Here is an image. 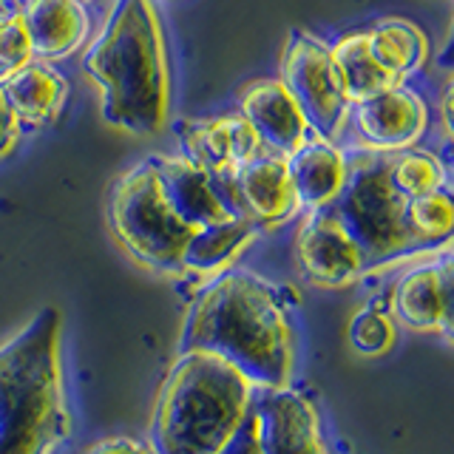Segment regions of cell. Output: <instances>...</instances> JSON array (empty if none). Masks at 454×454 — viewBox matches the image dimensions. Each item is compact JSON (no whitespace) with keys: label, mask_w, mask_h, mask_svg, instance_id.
Returning <instances> with one entry per match:
<instances>
[{"label":"cell","mask_w":454,"mask_h":454,"mask_svg":"<svg viewBox=\"0 0 454 454\" xmlns=\"http://www.w3.org/2000/svg\"><path fill=\"white\" fill-rule=\"evenodd\" d=\"M179 352L216 355L255 389L290 387L293 324L278 287L250 270L210 276L188 309Z\"/></svg>","instance_id":"obj_1"},{"label":"cell","mask_w":454,"mask_h":454,"mask_svg":"<svg viewBox=\"0 0 454 454\" xmlns=\"http://www.w3.org/2000/svg\"><path fill=\"white\" fill-rule=\"evenodd\" d=\"M99 117L131 137L160 134L170 114V66L156 0H117L82 54Z\"/></svg>","instance_id":"obj_2"},{"label":"cell","mask_w":454,"mask_h":454,"mask_svg":"<svg viewBox=\"0 0 454 454\" xmlns=\"http://www.w3.org/2000/svg\"><path fill=\"white\" fill-rule=\"evenodd\" d=\"M68 429L60 312L46 307L0 347V454H54Z\"/></svg>","instance_id":"obj_3"},{"label":"cell","mask_w":454,"mask_h":454,"mask_svg":"<svg viewBox=\"0 0 454 454\" xmlns=\"http://www.w3.org/2000/svg\"><path fill=\"white\" fill-rule=\"evenodd\" d=\"M255 387L210 352H179L153 411V454H222L253 409Z\"/></svg>","instance_id":"obj_4"},{"label":"cell","mask_w":454,"mask_h":454,"mask_svg":"<svg viewBox=\"0 0 454 454\" xmlns=\"http://www.w3.org/2000/svg\"><path fill=\"white\" fill-rule=\"evenodd\" d=\"M108 227L137 264L156 273H182V250L193 231L165 199L151 156L111 184Z\"/></svg>","instance_id":"obj_5"},{"label":"cell","mask_w":454,"mask_h":454,"mask_svg":"<svg viewBox=\"0 0 454 454\" xmlns=\"http://www.w3.org/2000/svg\"><path fill=\"white\" fill-rule=\"evenodd\" d=\"M409 199L389 179V153L355 151L347 156V182L335 199V216L358 241L366 267L418 250L406 222Z\"/></svg>","instance_id":"obj_6"},{"label":"cell","mask_w":454,"mask_h":454,"mask_svg":"<svg viewBox=\"0 0 454 454\" xmlns=\"http://www.w3.org/2000/svg\"><path fill=\"white\" fill-rule=\"evenodd\" d=\"M278 80L295 97L309 131L338 142L349 122L352 106L330 43L304 28H293L281 49Z\"/></svg>","instance_id":"obj_7"},{"label":"cell","mask_w":454,"mask_h":454,"mask_svg":"<svg viewBox=\"0 0 454 454\" xmlns=\"http://www.w3.org/2000/svg\"><path fill=\"white\" fill-rule=\"evenodd\" d=\"M295 262L318 287H347L369 270L364 250L333 207L304 213L295 231Z\"/></svg>","instance_id":"obj_8"},{"label":"cell","mask_w":454,"mask_h":454,"mask_svg":"<svg viewBox=\"0 0 454 454\" xmlns=\"http://www.w3.org/2000/svg\"><path fill=\"white\" fill-rule=\"evenodd\" d=\"M364 151L372 153H401L415 148L429 131V106L411 85L401 82L389 91L355 103L349 108Z\"/></svg>","instance_id":"obj_9"},{"label":"cell","mask_w":454,"mask_h":454,"mask_svg":"<svg viewBox=\"0 0 454 454\" xmlns=\"http://www.w3.org/2000/svg\"><path fill=\"white\" fill-rule=\"evenodd\" d=\"M151 162L156 176H160L165 199L191 231L241 216L233 191L222 184L216 176H210L205 168H199L193 160H188L184 153L182 156L153 153Z\"/></svg>","instance_id":"obj_10"},{"label":"cell","mask_w":454,"mask_h":454,"mask_svg":"<svg viewBox=\"0 0 454 454\" xmlns=\"http://www.w3.org/2000/svg\"><path fill=\"white\" fill-rule=\"evenodd\" d=\"M179 137L184 145V156L193 160L199 168H205L210 176H216L227 188L233 184L236 170L264 151L250 122L239 111L182 122Z\"/></svg>","instance_id":"obj_11"},{"label":"cell","mask_w":454,"mask_h":454,"mask_svg":"<svg viewBox=\"0 0 454 454\" xmlns=\"http://www.w3.org/2000/svg\"><path fill=\"white\" fill-rule=\"evenodd\" d=\"M392 321L415 333H443L451 326V255L449 245L440 259L409 270L395 281L387 304Z\"/></svg>","instance_id":"obj_12"},{"label":"cell","mask_w":454,"mask_h":454,"mask_svg":"<svg viewBox=\"0 0 454 454\" xmlns=\"http://www.w3.org/2000/svg\"><path fill=\"white\" fill-rule=\"evenodd\" d=\"M262 454H324L321 420L312 401L290 387L253 397Z\"/></svg>","instance_id":"obj_13"},{"label":"cell","mask_w":454,"mask_h":454,"mask_svg":"<svg viewBox=\"0 0 454 454\" xmlns=\"http://www.w3.org/2000/svg\"><path fill=\"white\" fill-rule=\"evenodd\" d=\"M239 114L250 122L262 148L290 156L312 137L295 97L278 77L253 80L239 94Z\"/></svg>","instance_id":"obj_14"},{"label":"cell","mask_w":454,"mask_h":454,"mask_svg":"<svg viewBox=\"0 0 454 454\" xmlns=\"http://www.w3.org/2000/svg\"><path fill=\"white\" fill-rule=\"evenodd\" d=\"M233 199L255 227H276L301 213L290 179L287 156L262 151L233 176Z\"/></svg>","instance_id":"obj_15"},{"label":"cell","mask_w":454,"mask_h":454,"mask_svg":"<svg viewBox=\"0 0 454 454\" xmlns=\"http://www.w3.org/2000/svg\"><path fill=\"white\" fill-rule=\"evenodd\" d=\"M18 12L32 40L35 60H60L80 51L89 40L91 18L80 0H20Z\"/></svg>","instance_id":"obj_16"},{"label":"cell","mask_w":454,"mask_h":454,"mask_svg":"<svg viewBox=\"0 0 454 454\" xmlns=\"http://www.w3.org/2000/svg\"><path fill=\"white\" fill-rule=\"evenodd\" d=\"M0 89L20 128H46L60 120L71 82L51 63L32 60L0 80Z\"/></svg>","instance_id":"obj_17"},{"label":"cell","mask_w":454,"mask_h":454,"mask_svg":"<svg viewBox=\"0 0 454 454\" xmlns=\"http://www.w3.org/2000/svg\"><path fill=\"white\" fill-rule=\"evenodd\" d=\"M290 179L295 188L298 207L321 210L333 207L347 182V153L335 142L312 134L301 148L287 156Z\"/></svg>","instance_id":"obj_18"},{"label":"cell","mask_w":454,"mask_h":454,"mask_svg":"<svg viewBox=\"0 0 454 454\" xmlns=\"http://www.w3.org/2000/svg\"><path fill=\"white\" fill-rule=\"evenodd\" d=\"M259 236L247 216H233L216 224H205L191 233L182 250V273H199V276H216L231 267L241 253H245L253 239Z\"/></svg>","instance_id":"obj_19"},{"label":"cell","mask_w":454,"mask_h":454,"mask_svg":"<svg viewBox=\"0 0 454 454\" xmlns=\"http://www.w3.org/2000/svg\"><path fill=\"white\" fill-rule=\"evenodd\" d=\"M366 46L372 51L380 68H387L397 82L420 74L429 63V37L426 32L406 18H380L369 28H364Z\"/></svg>","instance_id":"obj_20"},{"label":"cell","mask_w":454,"mask_h":454,"mask_svg":"<svg viewBox=\"0 0 454 454\" xmlns=\"http://www.w3.org/2000/svg\"><path fill=\"white\" fill-rule=\"evenodd\" d=\"M330 46H333V57L338 63V71H340V80H344L349 106L364 103V99H369V97H375L380 91H389V89H395V85H401L387 68L378 66V60L366 46L364 28H361V32L344 35L340 40L330 43Z\"/></svg>","instance_id":"obj_21"},{"label":"cell","mask_w":454,"mask_h":454,"mask_svg":"<svg viewBox=\"0 0 454 454\" xmlns=\"http://www.w3.org/2000/svg\"><path fill=\"white\" fill-rule=\"evenodd\" d=\"M389 179L395 184V191L406 199H418L449 184L446 165L432 151H418V148L389 153Z\"/></svg>","instance_id":"obj_22"},{"label":"cell","mask_w":454,"mask_h":454,"mask_svg":"<svg viewBox=\"0 0 454 454\" xmlns=\"http://www.w3.org/2000/svg\"><path fill=\"white\" fill-rule=\"evenodd\" d=\"M406 222H409L411 236L418 241V247L446 245L451 236V227H454V205H451L449 188L409 199Z\"/></svg>","instance_id":"obj_23"},{"label":"cell","mask_w":454,"mask_h":454,"mask_svg":"<svg viewBox=\"0 0 454 454\" xmlns=\"http://www.w3.org/2000/svg\"><path fill=\"white\" fill-rule=\"evenodd\" d=\"M395 321L387 307L369 304L355 312L349 321V344L358 355H366V358L387 355L395 344Z\"/></svg>","instance_id":"obj_24"},{"label":"cell","mask_w":454,"mask_h":454,"mask_svg":"<svg viewBox=\"0 0 454 454\" xmlns=\"http://www.w3.org/2000/svg\"><path fill=\"white\" fill-rule=\"evenodd\" d=\"M32 60H35L32 40H28L20 12L14 9L9 18L0 20V80Z\"/></svg>","instance_id":"obj_25"},{"label":"cell","mask_w":454,"mask_h":454,"mask_svg":"<svg viewBox=\"0 0 454 454\" xmlns=\"http://www.w3.org/2000/svg\"><path fill=\"white\" fill-rule=\"evenodd\" d=\"M222 454H262L259 449V423H255V411L250 409V415L241 423V429L233 434V440L222 449Z\"/></svg>","instance_id":"obj_26"},{"label":"cell","mask_w":454,"mask_h":454,"mask_svg":"<svg viewBox=\"0 0 454 454\" xmlns=\"http://www.w3.org/2000/svg\"><path fill=\"white\" fill-rule=\"evenodd\" d=\"M20 122L18 117L12 114L9 103H6V97H4V89H0V160H6V156L18 148V142H20Z\"/></svg>","instance_id":"obj_27"},{"label":"cell","mask_w":454,"mask_h":454,"mask_svg":"<svg viewBox=\"0 0 454 454\" xmlns=\"http://www.w3.org/2000/svg\"><path fill=\"white\" fill-rule=\"evenodd\" d=\"M85 454H153L148 446L137 443V440L128 437H108L103 443H97L94 449H89Z\"/></svg>","instance_id":"obj_28"},{"label":"cell","mask_w":454,"mask_h":454,"mask_svg":"<svg viewBox=\"0 0 454 454\" xmlns=\"http://www.w3.org/2000/svg\"><path fill=\"white\" fill-rule=\"evenodd\" d=\"M12 12H14V4H12V0H0V20L9 18Z\"/></svg>","instance_id":"obj_29"},{"label":"cell","mask_w":454,"mask_h":454,"mask_svg":"<svg viewBox=\"0 0 454 454\" xmlns=\"http://www.w3.org/2000/svg\"><path fill=\"white\" fill-rule=\"evenodd\" d=\"M12 4H14V9H18V6H20V0H12Z\"/></svg>","instance_id":"obj_30"},{"label":"cell","mask_w":454,"mask_h":454,"mask_svg":"<svg viewBox=\"0 0 454 454\" xmlns=\"http://www.w3.org/2000/svg\"><path fill=\"white\" fill-rule=\"evenodd\" d=\"M80 4H89V0H80Z\"/></svg>","instance_id":"obj_31"}]
</instances>
